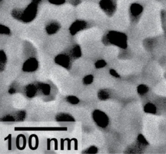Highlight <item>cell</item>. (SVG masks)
Returning <instances> with one entry per match:
<instances>
[{
	"instance_id": "cell-1",
	"label": "cell",
	"mask_w": 166,
	"mask_h": 154,
	"mask_svg": "<svg viewBox=\"0 0 166 154\" xmlns=\"http://www.w3.org/2000/svg\"><path fill=\"white\" fill-rule=\"evenodd\" d=\"M41 0H33L23 11L15 10L13 12V16L19 20L25 22L32 21L35 18L37 12L38 5Z\"/></svg>"
},
{
	"instance_id": "cell-2",
	"label": "cell",
	"mask_w": 166,
	"mask_h": 154,
	"mask_svg": "<svg viewBox=\"0 0 166 154\" xmlns=\"http://www.w3.org/2000/svg\"><path fill=\"white\" fill-rule=\"evenodd\" d=\"M126 40V36L124 33L118 31H110L106 35V42L121 48H126L127 46Z\"/></svg>"
},
{
	"instance_id": "cell-3",
	"label": "cell",
	"mask_w": 166,
	"mask_h": 154,
	"mask_svg": "<svg viewBox=\"0 0 166 154\" xmlns=\"http://www.w3.org/2000/svg\"><path fill=\"white\" fill-rule=\"evenodd\" d=\"M93 118L97 126L101 128H104L108 126L109 121V118L106 116V114L101 111H95L93 113Z\"/></svg>"
},
{
	"instance_id": "cell-4",
	"label": "cell",
	"mask_w": 166,
	"mask_h": 154,
	"mask_svg": "<svg viewBox=\"0 0 166 154\" xmlns=\"http://www.w3.org/2000/svg\"><path fill=\"white\" fill-rule=\"evenodd\" d=\"M100 7L108 15H112L115 11V2L114 0H101Z\"/></svg>"
},
{
	"instance_id": "cell-5",
	"label": "cell",
	"mask_w": 166,
	"mask_h": 154,
	"mask_svg": "<svg viewBox=\"0 0 166 154\" xmlns=\"http://www.w3.org/2000/svg\"><path fill=\"white\" fill-rule=\"evenodd\" d=\"M38 61L35 58L27 59L24 64L23 70L25 72H33L38 68Z\"/></svg>"
},
{
	"instance_id": "cell-6",
	"label": "cell",
	"mask_w": 166,
	"mask_h": 154,
	"mask_svg": "<svg viewBox=\"0 0 166 154\" xmlns=\"http://www.w3.org/2000/svg\"><path fill=\"white\" fill-rule=\"evenodd\" d=\"M87 25L86 22L83 20H77L75 22L70 28V31L72 35H75L79 31L83 30Z\"/></svg>"
},
{
	"instance_id": "cell-7",
	"label": "cell",
	"mask_w": 166,
	"mask_h": 154,
	"mask_svg": "<svg viewBox=\"0 0 166 154\" xmlns=\"http://www.w3.org/2000/svg\"><path fill=\"white\" fill-rule=\"evenodd\" d=\"M143 10V8L142 5L137 3H134L131 4L130 7V13L131 14V16L134 18L139 17L142 13Z\"/></svg>"
},
{
	"instance_id": "cell-8",
	"label": "cell",
	"mask_w": 166,
	"mask_h": 154,
	"mask_svg": "<svg viewBox=\"0 0 166 154\" xmlns=\"http://www.w3.org/2000/svg\"><path fill=\"white\" fill-rule=\"evenodd\" d=\"M70 57L66 54H60L55 58V62L64 68H67L70 64Z\"/></svg>"
},
{
	"instance_id": "cell-9",
	"label": "cell",
	"mask_w": 166,
	"mask_h": 154,
	"mask_svg": "<svg viewBox=\"0 0 166 154\" xmlns=\"http://www.w3.org/2000/svg\"><path fill=\"white\" fill-rule=\"evenodd\" d=\"M61 28L60 25L58 24V23L57 22H50L49 23L46 27V30L47 34L49 35H53L56 33L58 30H59V29Z\"/></svg>"
},
{
	"instance_id": "cell-10",
	"label": "cell",
	"mask_w": 166,
	"mask_h": 154,
	"mask_svg": "<svg viewBox=\"0 0 166 154\" xmlns=\"http://www.w3.org/2000/svg\"><path fill=\"white\" fill-rule=\"evenodd\" d=\"M144 111L146 113H151V114H154L157 112V107H156L155 105L153 103H149L147 104H146L144 107Z\"/></svg>"
},
{
	"instance_id": "cell-11",
	"label": "cell",
	"mask_w": 166,
	"mask_h": 154,
	"mask_svg": "<svg viewBox=\"0 0 166 154\" xmlns=\"http://www.w3.org/2000/svg\"><path fill=\"white\" fill-rule=\"evenodd\" d=\"M35 86L33 85H29L27 86V90H26V94L29 97H33L34 96L36 92Z\"/></svg>"
},
{
	"instance_id": "cell-12",
	"label": "cell",
	"mask_w": 166,
	"mask_h": 154,
	"mask_svg": "<svg viewBox=\"0 0 166 154\" xmlns=\"http://www.w3.org/2000/svg\"><path fill=\"white\" fill-rule=\"evenodd\" d=\"M137 91H138V92L139 94L144 95V94L147 93V92L149 91V88L145 85H140L138 86Z\"/></svg>"
},
{
	"instance_id": "cell-13",
	"label": "cell",
	"mask_w": 166,
	"mask_h": 154,
	"mask_svg": "<svg viewBox=\"0 0 166 154\" xmlns=\"http://www.w3.org/2000/svg\"><path fill=\"white\" fill-rule=\"evenodd\" d=\"M40 90L44 94L48 95L50 93L51 88H50V85L47 84H42L40 85Z\"/></svg>"
},
{
	"instance_id": "cell-14",
	"label": "cell",
	"mask_w": 166,
	"mask_h": 154,
	"mask_svg": "<svg viewBox=\"0 0 166 154\" xmlns=\"http://www.w3.org/2000/svg\"><path fill=\"white\" fill-rule=\"evenodd\" d=\"M81 51L79 46H75L72 50V55L75 57H78L81 55Z\"/></svg>"
},
{
	"instance_id": "cell-15",
	"label": "cell",
	"mask_w": 166,
	"mask_h": 154,
	"mask_svg": "<svg viewBox=\"0 0 166 154\" xmlns=\"http://www.w3.org/2000/svg\"><path fill=\"white\" fill-rule=\"evenodd\" d=\"M72 119V118L67 114H61L58 116L57 120L59 121H70Z\"/></svg>"
},
{
	"instance_id": "cell-16",
	"label": "cell",
	"mask_w": 166,
	"mask_h": 154,
	"mask_svg": "<svg viewBox=\"0 0 166 154\" xmlns=\"http://www.w3.org/2000/svg\"><path fill=\"white\" fill-rule=\"evenodd\" d=\"M93 80H94V77L92 75H88L84 78L83 83L86 85H89L93 82Z\"/></svg>"
},
{
	"instance_id": "cell-17",
	"label": "cell",
	"mask_w": 166,
	"mask_h": 154,
	"mask_svg": "<svg viewBox=\"0 0 166 154\" xmlns=\"http://www.w3.org/2000/svg\"><path fill=\"white\" fill-rule=\"evenodd\" d=\"M67 101L72 104H77L79 102V99H78L77 97H75V96H67Z\"/></svg>"
},
{
	"instance_id": "cell-18",
	"label": "cell",
	"mask_w": 166,
	"mask_h": 154,
	"mask_svg": "<svg viewBox=\"0 0 166 154\" xmlns=\"http://www.w3.org/2000/svg\"><path fill=\"white\" fill-rule=\"evenodd\" d=\"M109 94H108V92H107L106 91H101L99 93V99L101 100H106L107 98H109Z\"/></svg>"
},
{
	"instance_id": "cell-19",
	"label": "cell",
	"mask_w": 166,
	"mask_h": 154,
	"mask_svg": "<svg viewBox=\"0 0 166 154\" xmlns=\"http://www.w3.org/2000/svg\"><path fill=\"white\" fill-rule=\"evenodd\" d=\"M0 32H1L2 34L4 35H9L10 33H11V31H10V29L3 25H0Z\"/></svg>"
},
{
	"instance_id": "cell-20",
	"label": "cell",
	"mask_w": 166,
	"mask_h": 154,
	"mask_svg": "<svg viewBox=\"0 0 166 154\" xmlns=\"http://www.w3.org/2000/svg\"><path fill=\"white\" fill-rule=\"evenodd\" d=\"M106 64V62L104 60H99L95 63V67L97 69H101L103 68Z\"/></svg>"
},
{
	"instance_id": "cell-21",
	"label": "cell",
	"mask_w": 166,
	"mask_h": 154,
	"mask_svg": "<svg viewBox=\"0 0 166 154\" xmlns=\"http://www.w3.org/2000/svg\"><path fill=\"white\" fill-rule=\"evenodd\" d=\"M66 0H49V2L53 5H62L64 3Z\"/></svg>"
},
{
	"instance_id": "cell-22",
	"label": "cell",
	"mask_w": 166,
	"mask_h": 154,
	"mask_svg": "<svg viewBox=\"0 0 166 154\" xmlns=\"http://www.w3.org/2000/svg\"><path fill=\"white\" fill-rule=\"evenodd\" d=\"M109 72H110V74L111 75H112L113 77H114V78H120V74H118V73H117V72L115 70H114V69L110 70Z\"/></svg>"
},
{
	"instance_id": "cell-23",
	"label": "cell",
	"mask_w": 166,
	"mask_h": 154,
	"mask_svg": "<svg viewBox=\"0 0 166 154\" xmlns=\"http://www.w3.org/2000/svg\"><path fill=\"white\" fill-rule=\"evenodd\" d=\"M97 151V149L95 147H91L88 150V153H96Z\"/></svg>"
}]
</instances>
